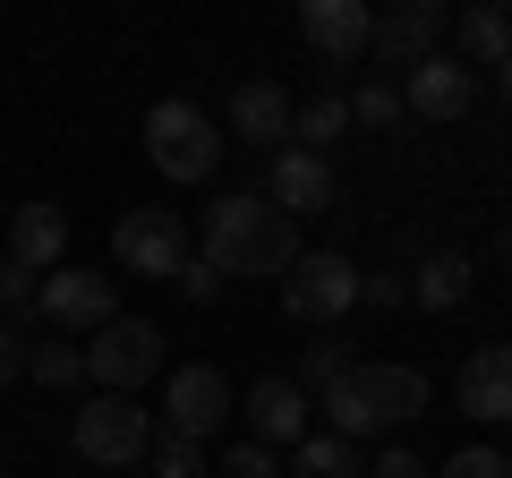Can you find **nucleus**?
Segmentation results:
<instances>
[{
  "mask_svg": "<svg viewBox=\"0 0 512 478\" xmlns=\"http://www.w3.org/2000/svg\"><path fill=\"white\" fill-rule=\"evenodd\" d=\"M291 257H299L291 214H274L256 188H231L222 205H205V265L222 282L231 274H291Z\"/></svg>",
  "mask_w": 512,
  "mask_h": 478,
  "instance_id": "nucleus-1",
  "label": "nucleus"
},
{
  "mask_svg": "<svg viewBox=\"0 0 512 478\" xmlns=\"http://www.w3.org/2000/svg\"><path fill=\"white\" fill-rule=\"evenodd\" d=\"M316 410L333 419L325 436L367 444V436H393L402 419H419V410H427V376H419V368H393V359H367V368H350Z\"/></svg>",
  "mask_w": 512,
  "mask_h": 478,
  "instance_id": "nucleus-2",
  "label": "nucleus"
},
{
  "mask_svg": "<svg viewBox=\"0 0 512 478\" xmlns=\"http://www.w3.org/2000/svg\"><path fill=\"white\" fill-rule=\"evenodd\" d=\"M146 154H154L163 180L197 188V180H214V163H222V129L205 120L197 103H154L146 111Z\"/></svg>",
  "mask_w": 512,
  "mask_h": 478,
  "instance_id": "nucleus-3",
  "label": "nucleus"
},
{
  "mask_svg": "<svg viewBox=\"0 0 512 478\" xmlns=\"http://www.w3.org/2000/svg\"><path fill=\"white\" fill-rule=\"evenodd\" d=\"M86 376L94 393H137L163 376V333L146 325V316H111L103 333H86Z\"/></svg>",
  "mask_w": 512,
  "mask_h": 478,
  "instance_id": "nucleus-4",
  "label": "nucleus"
},
{
  "mask_svg": "<svg viewBox=\"0 0 512 478\" xmlns=\"http://www.w3.org/2000/svg\"><path fill=\"white\" fill-rule=\"evenodd\" d=\"M154 444V419L137 410V393H94L86 410H77V453L94 461V470H137Z\"/></svg>",
  "mask_w": 512,
  "mask_h": 478,
  "instance_id": "nucleus-5",
  "label": "nucleus"
},
{
  "mask_svg": "<svg viewBox=\"0 0 512 478\" xmlns=\"http://www.w3.org/2000/svg\"><path fill=\"white\" fill-rule=\"evenodd\" d=\"M282 308L299 316V325H333V316L359 308V265L333 257V248H299L291 274H282Z\"/></svg>",
  "mask_w": 512,
  "mask_h": 478,
  "instance_id": "nucleus-6",
  "label": "nucleus"
},
{
  "mask_svg": "<svg viewBox=\"0 0 512 478\" xmlns=\"http://www.w3.org/2000/svg\"><path fill=\"white\" fill-rule=\"evenodd\" d=\"M231 385H222V368H205V359H188V368H171L163 376V436H180V444H205V436H222V419H231Z\"/></svg>",
  "mask_w": 512,
  "mask_h": 478,
  "instance_id": "nucleus-7",
  "label": "nucleus"
},
{
  "mask_svg": "<svg viewBox=\"0 0 512 478\" xmlns=\"http://www.w3.org/2000/svg\"><path fill=\"white\" fill-rule=\"evenodd\" d=\"M111 257H120L128 274H146V282H180L188 231L163 214V205H137V214H120V231H111Z\"/></svg>",
  "mask_w": 512,
  "mask_h": 478,
  "instance_id": "nucleus-8",
  "label": "nucleus"
},
{
  "mask_svg": "<svg viewBox=\"0 0 512 478\" xmlns=\"http://www.w3.org/2000/svg\"><path fill=\"white\" fill-rule=\"evenodd\" d=\"M444 35H453V9H444V0H402V9H384V18L367 26V52L393 60V69H419V60H436Z\"/></svg>",
  "mask_w": 512,
  "mask_h": 478,
  "instance_id": "nucleus-9",
  "label": "nucleus"
},
{
  "mask_svg": "<svg viewBox=\"0 0 512 478\" xmlns=\"http://www.w3.org/2000/svg\"><path fill=\"white\" fill-rule=\"evenodd\" d=\"M35 308L52 316L60 333H103L111 316H120V299H111V274H86V265H60V274L35 282Z\"/></svg>",
  "mask_w": 512,
  "mask_h": 478,
  "instance_id": "nucleus-10",
  "label": "nucleus"
},
{
  "mask_svg": "<svg viewBox=\"0 0 512 478\" xmlns=\"http://www.w3.org/2000/svg\"><path fill=\"white\" fill-rule=\"evenodd\" d=\"M308 393L291 385V376H265V385H248L239 393V419H248V444H265V453H282V444H308Z\"/></svg>",
  "mask_w": 512,
  "mask_h": 478,
  "instance_id": "nucleus-11",
  "label": "nucleus"
},
{
  "mask_svg": "<svg viewBox=\"0 0 512 478\" xmlns=\"http://www.w3.org/2000/svg\"><path fill=\"white\" fill-rule=\"evenodd\" d=\"M453 410L461 419H487V427H512V342H478L453 376Z\"/></svg>",
  "mask_w": 512,
  "mask_h": 478,
  "instance_id": "nucleus-12",
  "label": "nucleus"
},
{
  "mask_svg": "<svg viewBox=\"0 0 512 478\" xmlns=\"http://www.w3.org/2000/svg\"><path fill=\"white\" fill-rule=\"evenodd\" d=\"M470 103H478V77L461 69L453 52L402 69V111H410V120H470Z\"/></svg>",
  "mask_w": 512,
  "mask_h": 478,
  "instance_id": "nucleus-13",
  "label": "nucleus"
},
{
  "mask_svg": "<svg viewBox=\"0 0 512 478\" xmlns=\"http://www.w3.org/2000/svg\"><path fill=\"white\" fill-rule=\"evenodd\" d=\"M367 26H376L367 0H299V43H308L325 69H342V60L367 52Z\"/></svg>",
  "mask_w": 512,
  "mask_h": 478,
  "instance_id": "nucleus-14",
  "label": "nucleus"
},
{
  "mask_svg": "<svg viewBox=\"0 0 512 478\" xmlns=\"http://www.w3.org/2000/svg\"><path fill=\"white\" fill-rule=\"evenodd\" d=\"M265 205H274V214H325L333 205V163L325 154H299V146H282L274 163H265Z\"/></svg>",
  "mask_w": 512,
  "mask_h": 478,
  "instance_id": "nucleus-15",
  "label": "nucleus"
},
{
  "mask_svg": "<svg viewBox=\"0 0 512 478\" xmlns=\"http://www.w3.org/2000/svg\"><path fill=\"white\" fill-rule=\"evenodd\" d=\"M60 257H69V214L52 197H26L18 222H9V265L43 282V274H60Z\"/></svg>",
  "mask_w": 512,
  "mask_h": 478,
  "instance_id": "nucleus-16",
  "label": "nucleus"
},
{
  "mask_svg": "<svg viewBox=\"0 0 512 478\" xmlns=\"http://www.w3.org/2000/svg\"><path fill=\"white\" fill-rule=\"evenodd\" d=\"M231 137L256 154H282V137H291V94L274 86V77H248V86L231 94Z\"/></svg>",
  "mask_w": 512,
  "mask_h": 478,
  "instance_id": "nucleus-17",
  "label": "nucleus"
},
{
  "mask_svg": "<svg viewBox=\"0 0 512 478\" xmlns=\"http://www.w3.org/2000/svg\"><path fill=\"white\" fill-rule=\"evenodd\" d=\"M453 43H461V69H504V60H512V9H504V0H478V9H461V18H453Z\"/></svg>",
  "mask_w": 512,
  "mask_h": 478,
  "instance_id": "nucleus-18",
  "label": "nucleus"
},
{
  "mask_svg": "<svg viewBox=\"0 0 512 478\" xmlns=\"http://www.w3.org/2000/svg\"><path fill=\"white\" fill-rule=\"evenodd\" d=\"M402 291H410V308H436V316H444V308H461V299L478 291V265L461 257V248H436V257H427Z\"/></svg>",
  "mask_w": 512,
  "mask_h": 478,
  "instance_id": "nucleus-19",
  "label": "nucleus"
},
{
  "mask_svg": "<svg viewBox=\"0 0 512 478\" xmlns=\"http://www.w3.org/2000/svg\"><path fill=\"white\" fill-rule=\"evenodd\" d=\"M291 137H299V154H333L350 137V103L342 94H308V103L291 111Z\"/></svg>",
  "mask_w": 512,
  "mask_h": 478,
  "instance_id": "nucleus-20",
  "label": "nucleus"
},
{
  "mask_svg": "<svg viewBox=\"0 0 512 478\" xmlns=\"http://www.w3.org/2000/svg\"><path fill=\"white\" fill-rule=\"evenodd\" d=\"M342 103H350V129H367V137H384V129H402V120H410L393 77H367V86H359V94H342Z\"/></svg>",
  "mask_w": 512,
  "mask_h": 478,
  "instance_id": "nucleus-21",
  "label": "nucleus"
},
{
  "mask_svg": "<svg viewBox=\"0 0 512 478\" xmlns=\"http://www.w3.org/2000/svg\"><path fill=\"white\" fill-rule=\"evenodd\" d=\"M291 478H367V461H359V444H342V436H308L291 453Z\"/></svg>",
  "mask_w": 512,
  "mask_h": 478,
  "instance_id": "nucleus-22",
  "label": "nucleus"
},
{
  "mask_svg": "<svg viewBox=\"0 0 512 478\" xmlns=\"http://www.w3.org/2000/svg\"><path fill=\"white\" fill-rule=\"evenodd\" d=\"M350 368H359V359H350V350H342V342H308V359H299V368H291V385H299V393H308V402H325V393H333V385H342V376H350Z\"/></svg>",
  "mask_w": 512,
  "mask_h": 478,
  "instance_id": "nucleus-23",
  "label": "nucleus"
},
{
  "mask_svg": "<svg viewBox=\"0 0 512 478\" xmlns=\"http://www.w3.org/2000/svg\"><path fill=\"white\" fill-rule=\"evenodd\" d=\"M26 376H35V385H77V376H86V342H43L35 359H26Z\"/></svg>",
  "mask_w": 512,
  "mask_h": 478,
  "instance_id": "nucleus-24",
  "label": "nucleus"
},
{
  "mask_svg": "<svg viewBox=\"0 0 512 478\" xmlns=\"http://www.w3.org/2000/svg\"><path fill=\"white\" fill-rule=\"evenodd\" d=\"M436 478H512V461L504 453H495V444H461V453L453 461H444V470Z\"/></svg>",
  "mask_w": 512,
  "mask_h": 478,
  "instance_id": "nucleus-25",
  "label": "nucleus"
},
{
  "mask_svg": "<svg viewBox=\"0 0 512 478\" xmlns=\"http://www.w3.org/2000/svg\"><path fill=\"white\" fill-rule=\"evenodd\" d=\"M222 478H282V453H265V444H231V453H222Z\"/></svg>",
  "mask_w": 512,
  "mask_h": 478,
  "instance_id": "nucleus-26",
  "label": "nucleus"
},
{
  "mask_svg": "<svg viewBox=\"0 0 512 478\" xmlns=\"http://www.w3.org/2000/svg\"><path fill=\"white\" fill-rule=\"evenodd\" d=\"M154 478H205L197 444H180V436H154Z\"/></svg>",
  "mask_w": 512,
  "mask_h": 478,
  "instance_id": "nucleus-27",
  "label": "nucleus"
},
{
  "mask_svg": "<svg viewBox=\"0 0 512 478\" xmlns=\"http://www.w3.org/2000/svg\"><path fill=\"white\" fill-rule=\"evenodd\" d=\"M214 291H222V274H214L205 257H188V265H180V299H197V308H205Z\"/></svg>",
  "mask_w": 512,
  "mask_h": 478,
  "instance_id": "nucleus-28",
  "label": "nucleus"
},
{
  "mask_svg": "<svg viewBox=\"0 0 512 478\" xmlns=\"http://www.w3.org/2000/svg\"><path fill=\"white\" fill-rule=\"evenodd\" d=\"M359 299H367V308H402V274H359Z\"/></svg>",
  "mask_w": 512,
  "mask_h": 478,
  "instance_id": "nucleus-29",
  "label": "nucleus"
},
{
  "mask_svg": "<svg viewBox=\"0 0 512 478\" xmlns=\"http://www.w3.org/2000/svg\"><path fill=\"white\" fill-rule=\"evenodd\" d=\"M367 478H427V461L393 444V453H376V461H367Z\"/></svg>",
  "mask_w": 512,
  "mask_h": 478,
  "instance_id": "nucleus-30",
  "label": "nucleus"
},
{
  "mask_svg": "<svg viewBox=\"0 0 512 478\" xmlns=\"http://www.w3.org/2000/svg\"><path fill=\"white\" fill-rule=\"evenodd\" d=\"M0 299H9V308H35V274H18V265L0 257Z\"/></svg>",
  "mask_w": 512,
  "mask_h": 478,
  "instance_id": "nucleus-31",
  "label": "nucleus"
},
{
  "mask_svg": "<svg viewBox=\"0 0 512 478\" xmlns=\"http://www.w3.org/2000/svg\"><path fill=\"white\" fill-rule=\"evenodd\" d=\"M18 376H26V350H18V333L0 325V385H18Z\"/></svg>",
  "mask_w": 512,
  "mask_h": 478,
  "instance_id": "nucleus-32",
  "label": "nucleus"
},
{
  "mask_svg": "<svg viewBox=\"0 0 512 478\" xmlns=\"http://www.w3.org/2000/svg\"><path fill=\"white\" fill-rule=\"evenodd\" d=\"M495 94H504V111H512V60H504V69H495Z\"/></svg>",
  "mask_w": 512,
  "mask_h": 478,
  "instance_id": "nucleus-33",
  "label": "nucleus"
},
{
  "mask_svg": "<svg viewBox=\"0 0 512 478\" xmlns=\"http://www.w3.org/2000/svg\"><path fill=\"white\" fill-rule=\"evenodd\" d=\"M495 257H504V265H512V231H504V248H495Z\"/></svg>",
  "mask_w": 512,
  "mask_h": 478,
  "instance_id": "nucleus-34",
  "label": "nucleus"
},
{
  "mask_svg": "<svg viewBox=\"0 0 512 478\" xmlns=\"http://www.w3.org/2000/svg\"><path fill=\"white\" fill-rule=\"evenodd\" d=\"M0 478H9V470H0Z\"/></svg>",
  "mask_w": 512,
  "mask_h": 478,
  "instance_id": "nucleus-35",
  "label": "nucleus"
},
{
  "mask_svg": "<svg viewBox=\"0 0 512 478\" xmlns=\"http://www.w3.org/2000/svg\"><path fill=\"white\" fill-rule=\"evenodd\" d=\"M504 461H512V453H504Z\"/></svg>",
  "mask_w": 512,
  "mask_h": 478,
  "instance_id": "nucleus-36",
  "label": "nucleus"
}]
</instances>
